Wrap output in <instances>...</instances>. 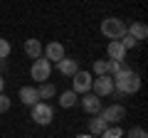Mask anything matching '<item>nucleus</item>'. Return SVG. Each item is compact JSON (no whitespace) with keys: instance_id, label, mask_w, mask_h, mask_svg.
I'll use <instances>...</instances> for the list:
<instances>
[{"instance_id":"obj_6","label":"nucleus","mask_w":148,"mask_h":138,"mask_svg":"<svg viewBox=\"0 0 148 138\" xmlns=\"http://www.w3.org/2000/svg\"><path fill=\"white\" fill-rule=\"evenodd\" d=\"M91 81H94V77H91L89 72H84V69H79V72L72 77V91L77 96L79 94H89L91 91Z\"/></svg>"},{"instance_id":"obj_10","label":"nucleus","mask_w":148,"mask_h":138,"mask_svg":"<svg viewBox=\"0 0 148 138\" xmlns=\"http://www.w3.org/2000/svg\"><path fill=\"white\" fill-rule=\"evenodd\" d=\"M57 72L62 77H69V79H72V77L79 72V62H77L74 57H64L62 62H57Z\"/></svg>"},{"instance_id":"obj_2","label":"nucleus","mask_w":148,"mask_h":138,"mask_svg":"<svg viewBox=\"0 0 148 138\" xmlns=\"http://www.w3.org/2000/svg\"><path fill=\"white\" fill-rule=\"evenodd\" d=\"M101 35L106 40H121L126 35V22L121 17H106L101 20Z\"/></svg>"},{"instance_id":"obj_3","label":"nucleus","mask_w":148,"mask_h":138,"mask_svg":"<svg viewBox=\"0 0 148 138\" xmlns=\"http://www.w3.org/2000/svg\"><path fill=\"white\" fill-rule=\"evenodd\" d=\"M30 118L37 123V126H49L52 118H54V111H52V106H49L47 101H37L35 106H32Z\"/></svg>"},{"instance_id":"obj_12","label":"nucleus","mask_w":148,"mask_h":138,"mask_svg":"<svg viewBox=\"0 0 148 138\" xmlns=\"http://www.w3.org/2000/svg\"><path fill=\"white\" fill-rule=\"evenodd\" d=\"M42 47H45V44L40 42V40L32 37V40H25V44H22V52H25L30 59H37V57H42Z\"/></svg>"},{"instance_id":"obj_22","label":"nucleus","mask_w":148,"mask_h":138,"mask_svg":"<svg viewBox=\"0 0 148 138\" xmlns=\"http://www.w3.org/2000/svg\"><path fill=\"white\" fill-rule=\"evenodd\" d=\"M128 138H148V133H146V128H141V126H133L131 131H128Z\"/></svg>"},{"instance_id":"obj_15","label":"nucleus","mask_w":148,"mask_h":138,"mask_svg":"<svg viewBox=\"0 0 148 138\" xmlns=\"http://www.w3.org/2000/svg\"><path fill=\"white\" fill-rule=\"evenodd\" d=\"M54 94H57V86H54V84H49V81H42V84L37 86V96H40V101L54 99Z\"/></svg>"},{"instance_id":"obj_21","label":"nucleus","mask_w":148,"mask_h":138,"mask_svg":"<svg viewBox=\"0 0 148 138\" xmlns=\"http://www.w3.org/2000/svg\"><path fill=\"white\" fill-rule=\"evenodd\" d=\"M121 44H123V49H126V52H128V49H133V47H138V42L131 37V35H123V37H121Z\"/></svg>"},{"instance_id":"obj_7","label":"nucleus","mask_w":148,"mask_h":138,"mask_svg":"<svg viewBox=\"0 0 148 138\" xmlns=\"http://www.w3.org/2000/svg\"><path fill=\"white\" fill-rule=\"evenodd\" d=\"M91 89H94V94L99 96V99H104V96H111V94H114V77H109V74L96 77V79L91 81Z\"/></svg>"},{"instance_id":"obj_20","label":"nucleus","mask_w":148,"mask_h":138,"mask_svg":"<svg viewBox=\"0 0 148 138\" xmlns=\"http://www.w3.org/2000/svg\"><path fill=\"white\" fill-rule=\"evenodd\" d=\"M10 52H12V44L8 42L5 37H0V59H8V57H10Z\"/></svg>"},{"instance_id":"obj_4","label":"nucleus","mask_w":148,"mask_h":138,"mask_svg":"<svg viewBox=\"0 0 148 138\" xmlns=\"http://www.w3.org/2000/svg\"><path fill=\"white\" fill-rule=\"evenodd\" d=\"M49 74H52V64L47 62L45 57H37L32 59V67H30V77L37 81V84H42V81L49 79Z\"/></svg>"},{"instance_id":"obj_8","label":"nucleus","mask_w":148,"mask_h":138,"mask_svg":"<svg viewBox=\"0 0 148 138\" xmlns=\"http://www.w3.org/2000/svg\"><path fill=\"white\" fill-rule=\"evenodd\" d=\"M42 57L47 59L49 64L62 62V59L67 57V52H64V44H59V42H47V44L42 47Z\"/></svg>"},{"instance_id":"obj_24","label":"nucleus","mask_w":148,"mask_h":138,"mask_svg":"<svg viewBox=\"0 0 148 138\" xmlns=\"http://www.w3.org/2000/svg\"><path fill=\"white\" fill-rule=\"evenodd\" d=\"M5 91V79H3V74H0V94Z\"/></svg>"},{"instance_id":"obj_9","label":"nucleus","mask_w":148,"mask_h":138,"mask_svg":"<svg viewBox=\"0 0 148 138\" xmlns=\"http://www.w3.org/2000/svg\"><path fill=\"white\" fill-rule=\"evenodd\" d=\"M82 109H84L89 116H96L104 106H101V99H99V96L89 91V94H82Z\"/></svg>"},{"instance_id":"obj_23","label":"nucleus","mask_w":148,"mask_h":138,"mask_svg":"<svg viewBox=\"0 0 148 138\" xmlns=\"http://www.w3.org/2000/svg\"><path fill=\"white\" fill-rule=\"evenodd\" d=\"M8 109H10V96L3 91V94H0V113H5Z\"/></svg>"},{"instance_id":"obj_25","label":"nucleus","mask_w":148,"mask_h":138,"mask_svg":"<svg viewBox=\"0 0 148 138\" xmlns=\"http://www.w3.org/2000/svg\"><path fill=\"white\" fill-rule=\"evenodd\" d=\"M77 138H94V136H77Z\"/></svg>"},{"instance_id":"obj_5","label":"nucleus","mask_w":148,"mask_h":138,"mask_svg":"<svg viewBox=\"0 0 148 138\" xmlns=\"http://www.w3.org/2000/svg\"><path fill=\"white\" fill-rule=\"evenodd\" d=\"M96 116H101L109 126H119V123L126 118V109L121 106V104H111V106H106V109H101Z\"/></svg>"},{"instance_id":"obj_16","label":"nucleus","mask_w":148,"mask_h":138,"mask_svg":"<svg viewBox=\"0 0 148 138\" xmlns=\"http://www.w3.org/2000/svg\"><path fill=\"white\" fill-rule=\"evenodd\" d=\"M106 128H109V123H106L101 116H94V118L89 121V133H91V136H101Z\"/></svg>"},{"instance_id":"obj_17","label":"nucleus","mask_w":148,"mask_h":138,"mask_svg":"<svg viewBox=\"0 0 148 138\" xmlns=\"http://www.w3.org/2000/svg\"><path fill=\"white\" fill-rule=\"evenodd\" d=\"M77 101H79V99H77V94H74L72 89H67V91L59 94V106H62V109H72Z\"/></svg>"},{"instance_id":"obj_18","label":"nucleus","mask_w":148,"mask_h":138,"mask_svg":"<svg viewBox=\"0 0 148 138\" xmlns=\"http://www.w3.org/2000/svg\"><path fill=\"white\" fill-rule=\"evenodd\" d=\"M101 138H123V128L121 126H109L101 133Z\"/></svg>"},{"instance_id":"obj_14","label":"nucleus","mask_w":148,"mask_h":138,"mask_svg":"<svg viewBox=\"0 0 148 138\" xmlns=\"http://www.w3.org/2000/svg\"><path fill=\"white\" fill-rule=\"evenodd\" d=\"M17 96H20V101L25 104V106H30V109L40 101V96H37V86H22Z\"/></svg>"},{"instance_id":"obj_11","label":"nucleus","mask_w":148,"mask_h":138,"mask_svg":"<svg viewBox=\"0 0 148 138\" xmlns=\"http://www.w3.org/2000/svg\"><path fill=\"white\" fill-rule=\"evenodd\" d=\"M106 54H109V59H114V62H123V59H126V49H123L121 40H111L109 47H106Z\"/></svg>"},{"instance_id":"obj_1","label":"nucleus","mask_w":148,"mask_h":138,"mask_svg":"<svg viewBox=\"0 0 148 138\" xmlns=\"http://www.w3.org/2000/svg\"><path fill=\"white\" fill-rule=\"evenodd\" d=\"M114 89H116L119 96L136 94V91L141 89V74L133 72V69H121V72L114 77Z\"/></svg>"},{"instance_id":"obj_19","label":"nucleus","mask_w":148,"mask_h":138,"mask_svg":"<svg viewBox=\"0 0 148 138\" xmlns=\"http://www.w3.org/2000/svg\"><path fill=\"white\" fill-rule=\"evenodd\" d=\"M106 67H109V59H94V74L96 77H104Z\"/></svg>"},{"instance_id":"obj_13","label":"nucleus","mask_w":148,"mask_h":138,"mask_svg":"<svg viewBox=\"0 0 148 138\" xmlns=\"http://www.w3.org/2000/svg\"><path fill=\"white\" fill-rule=\"evenodd\" d=\"M126 35H131L136 42L146 40V37H148V27H146V22H131V25H126Z\"/></svg>"}]
</instances>
